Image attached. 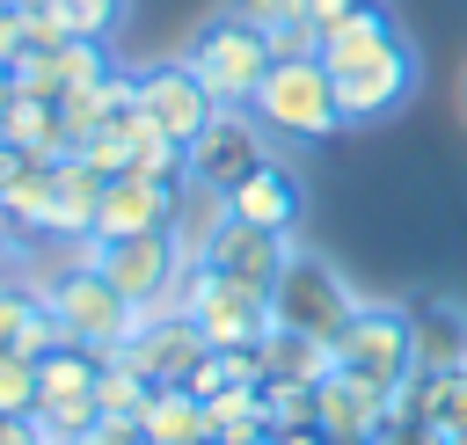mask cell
<instances>
[{
  "label": "cell",
  "mask_w": 467,
  "mask_h": 445,
  "mask_svg": "<svg viewBox=\"0 0 467 445\" xmlns=\"http://www.w3.org/2000/svg\"><path fill=\"white\" fill-rule=\"evenodd\" d=\"M182 66L204 80V95H212L219 109H248V102H255V88H263V73H270V36L219 7L212 22H197V29H190Z\"/></svg>",
  "instance_id": "1"
},
{
  "label": "cell",
  "mask_w": 467,
  "mask_h": 445,
  "mask_svg": "<svg viewBox=\"0 0 467 445\" xmlns=\"http://www.w3.org/2000/svg\"><path fill=\"white\" fill-rule=\"evenodd\" d=\"M255 124L277 131V139H328L343 131V102H336V73L314 58H270L263 88H255Z\"/></svg>",
  "instance_id": "2"
},
{
  "label": "cell",
  "mask_w": 467,
  "mask_h": 445,
  "mask_svg": "<svg viewBox=\"0 0 467 445\" xmlns=\"http://www.w3.org/2000/svg\"><path fill=\"white\" fill-rule=\"evenodd\" d=\"M358 306H365V299L343 285V270L292 241V255H285V270H277V285H270V321H277V328H299V336H314V343H336Z\"/></svg>",
  "instance_id": "3"
},
{
  "label": "cell",
  "mask_w": 467,
  "mask_h": 445,
  "mask_svg": "<svg viewBox=\"0 0 467 445\" xmlns=\"http://www.w3.org/2000/svg\"><path fill=\"white\" fill-rule=\"evenodd\" d=\"M36 292H44V306L58 314L66 343H80V350H95V357H109V350L131 336V299H124L95 263H66V270L44 277Z\"/></svg>",
  "instance_id": "4"
},
{
  "label": "cell",
  "mask_w": 467,
  "mask_h": 445,
  "mask_svg": "<svg viewBox=\"0 0 467 445\" xmlns=\"http://www.w3.org/2000/svg\"><path fill=\"white\" fill-rule=\"evenodd\" d=\"M175 306L204 328V343H212V350H255V343L270 336V292L234 285V277H219V270H204V263H190V270H182Z\"/></svg>",
  "instance_id": "5"
},
{
  "label": "cell",
  "mask_w": 467,
  "mask_h": 445,
  "mask_svg": "<svg viewBox=\"0 0 467 445\" xmlns=\"http://www.w3.org/2000/svg\"><path fill=\"white\" fill-rule=\"evenodd\" d=\"M204 350H212L204 328H197L175 299H153V306H131V336H124L109 357H124L146 387H182V379L197 372Z\"/></svg>",
  "instance_id": "6"
},
{
  "label": "cell",
  "mask_w": 467,
  "mask_h": 445,
  "mask_svg": "<svg viewBox=\"0 0 467 445\" xmlns=\"http://www.w3.org/2000/svg\"><path fill=\"white\" fill-rule=\"evenodd\" d=\"M336 350V372H358V379H372V387H401L409 372H416V336H409V306H358L350 314V328L328 343Z\"/></svg>",
  "instance_id": "7"
},
{
  "label": "cell",
  "mask_w": 467,
  "mask_h": 445,
  "mask_svg": "<svg viewBox=\"0 0 467 445\" xmlns=\"http://www.w3.org/2000/svg\"><path fill=\"white\" fill-rule=\"evenodd\" d=\"M95 241H102V233H95ZM95 270H102L131 306H153V299H175L190 255H182L175 226H168V233H124V241H102V248H95Z\"/></svg>",
  "instance_id": "8"
},
{
  "label": "cell",
  "mask_w": 467,
  "mask_h": 445,
  "mask_svg": "<svg viewBox=\"0 0 467 445\" xmlns=\"http://www.w3.org/2000/svg\"><path fill=\"white\" fill-rule=\"evenodd\" d=\"M270 160V146H263V124H255V109H219L197 139H190V190H212V197H226L241 175H255Z\"/></svg>",
  "instance_id": "9"
},
{
  "label": "cell",
  "mask_w": 467,
  "mask_h": 445,
  "mask_svg": "<svg viewBox=\"0 0 467 445\" xmlns=\"http://www.w3.org/2000/svg\"><path fill=\"white\" fill-rule=\"evenodd\" d=\"M285 255H292V233H263V226H248V219H234V212H219V226H212L204 248H197L204 270H219V277H234V285H255V292L277 285Z\"/></svg>",
  "instance_id": "10"
},
{
  "label": "cell",
  "mask_w": 467,
  "mask_h": 445,
  "mask_svg": "<svg viewBox=\"0 0 467 445\" xmlns=\"http://www.w3.org/2000/svg\"><path fill=\"white\" fill-rule=\"evenodd\" d=\"M409 95H416V44H409V36H401L394 51H379V58H365V66L336 73L343 124H379V117H394Z\"/></svg>",
  "instance_id": "11"
},
{
  "label": "cell",
  "mask_w": 467,
  "mask_h": 445,
  "mask_svg": "<svg viewBox=\"0 0 467 445\" xmlns=\"http://www.w3.org/2000/svg\"><path fill=\"white\" fill-rule=\"evenodd\" d=\"M139 109L153 117V131H168V139H182V146L219 117V102L204 95V80H197L182 58H161V66L139 73Z\"/></svg>",
  "instance_id": "12"
},
{
  "label": "cell",
  "mask_w": 467,
  "mask_h": 445,
  "mask_svg": "<svg viewBox=\"0 0 467 445\" xmlns=\"http://www.w3.org/2000/svg\"><path fill=\"white\" fill-rule=\"evenodd\" d=\"M175 212H182V190H175V182H153V175H109L102 212H95V233H102V241H124V233H168Z\"/></svg>",
  "instance_id": "13"
},
{
  "label": "cell",
  "mask_w": 467,
  "mask_h": 445,
  "mask_svg": "<svg viewBox=\"0 0 467 445\" xmlns=\"http://www.w3.org/2000/svg\"><path fill=\"white\" fill-rule=\"evenodd\" d=\"M394 423V394L358 379V372H328L314 387V430L321 438H379Z\"/></svg>",
  "instance_id": "14"
},
{
  "label": "cell",
  "mask_w": 467,
  "mask_h": 445,
  "mask_svg": "<svg viewBox=\"0 0 467 445\" xmlns=\"http://www.w3.org/2000/svg\"><path fill=\"white\" fill-rule=\"evenodd\" d=\"M394 423H423L438 438H467V365H445V372H409L394 387Z\"/></svg>",
  "instance_id": "15"
},
{
  "label": "cell",
  "mask_w": 467,
  "mask_h": 445,
  "mask_svg": "<svg viewBox=\"0 0 467 445\" xmlns=\"http://www.w3.org/2000/svg\"><path fill=\"white\" fill-rule=\"evenodd\" d=\"M226 212H234V219H248V226H263V233H292V226H299V212H306V190H299V175L270 153L255 175H241V182L226 190Z\"/></svg>",
  "instance_id": "16"
},
{
  "label": "cell",
  "mask_w": 467,
  "mask_h": 445,
  "mask_svg": "<svg viewBox=\"0 0 467 445\" xmlns=\"http://www.w3.org/2000/svg\"><path fill=\"white\" fill-rule=\"evenodd\" d=\"M131 109H139V73L117 66V73H102L95 88H73V95L58 102V131H66V146L80 153L102 124H117V117H131Z\"/></svg>",
  "instance_id": "17"
},
{
  "label": "cell",
  "mask_w": 467,
  "mask_h": 445,
  "mask_svg": "<svg viewBox=\"0 0 467 445\" xmlns=\"http://www.w3.org/2000/svg\"><path fill=\"white\" fill-rule=\"evenodd\" d=\"M401 44V22L372 0V7H358V15H343L336 29H321V66L328 73H350V66H365V58H379V51H394Z\"/></svg>",
  "instance_id": "18"
},
{
  "label": "cell",
  "mask_w": 467,
  "mask_h": 445,
  "mask_svg": "<svg viewBox=\"0 0 467 445\" xmlns=\"http://www.w3.org/2000/svg\"><path fill=\"white\" fill-rule=\"evenodd\" d=\"M102 190H109V175H95L80 153H73V160H58V190H51V233H44V241H80V233H95Z\"/></svg>",
  "instance_id": "19"
},
{
  "label": "cell",
  "mask_w": 467,
  "mask_h": 445,
  "mask_svg": "<svg viewBox=\"0 0 467 445\" xmlns=\"http://www.w3.org/2000/svg\"><path fill=\"white\" fill-rule=\"evenodd\" d=\"M409 336H416V365H423V372L467 365V306H452V299H416V306H409Z\"/></svg>",
  "instance_id": "20"
},
{
  "label": "cell",
  "mask_w": 467,
  "mask_h": 445,
  "mask_svg": "<svg viewBox=\"0 0 467 445\" xmlns=\"http://www.w3.org/2000/svg\"><path fill=\"white\" fill-rule=\"evenodd\" d=\"M51 190H58V168H51V160H29V168L0 190V226H7V241H44V233H51Z\"/></svg>",
  "instance_id": "21"
},
{
  "label": "cell",
  "mask_w": 467,
  "mask_h": 445,
  "mask_svg": "<svg viewBox=\"0 0 467 445\" xmlns=\"http://www.w3.org/2000/svg\"><path fill=\"white\" fill-rule=\"evenodd\" d=\"M139 430H146V445H212L204 401L190 387H153L146 409H139Z\"/></svg>",
  "instance_id": "22"
},
{
  "label": "cell",
  "mask_w": 467,
  "mask_h": 445,
  "mask_svg": "<svg viewBox=\"0 0 467 445\" xmlns=\"http://www.w3.org/2000/svg\"><path fill=\"white\" fill-rule=\"evenodd\" d=\"M0 139L7 146H22L29 160H73V146H66V131H58V102H36V95H15L7 102V117H0Z\"/></svg>",
  "instance_id": "23"
},
{
  "label": "cell",
  "mask_w": 467,
  "mask_h": 445,
  "mask_svg": "<svg viewBox=\"0 0 467 445\" xmlns=\"http://www.w3.org/2000/svg\"><path fill=\"white\" fill-rule=\"evenodd\" d=\"M255 357H263V379H306V387H321V379L336 372V350H328V343H314V336H299V328H277V321H270V336L255 343Z\"/></svg>",
  "instance_id": "24"
},
{
  "label": "cell",
  "mask_w": 467,
  "mask_h": 445,
  "mask_svg": "<svg viewBox=\"0 0 467 445\" xmlns=\"http://www.w3.org/2000/svg\"><path fill=\"white\" fill-rule=\"evenodd\" d=\"M95 372H102V357H95V350L58 343L51 357H36V401H73V394H95Z\"/></svg>",
  "instance_id": "25"
},
{
  "label": "cell",
  "mask_w": 467,
  "mask_h": 445,
  "mask_svg": "<svg viewBox=\"0 0 467 445\" xmlns=\"http://www.w3.org/2000/svg\"><path fill=\"white\" fill-rule=\"evenodd\" d=\"M204 423H212V438H263L270 423H263V387H226V394H212L204 401Z\"/></svg>",
  "instance_id": "26"
},
{
  "label": "cell",
  "mask_w": 467,
  "mask_h": 445,
  "mask_svg": "<svg viewBox=\"0 0 467 445\" xmlns=\"http://www.w3.org/2000/svg\"><path fill=\"white\" fill-rule=\"evenodd\" d=\"M95 416H102V409H95V394H73V401H36V409H29V423H36V438H44V445H80V438L95 430Z\"/></svg>",
  "instance_id": "27"
},
{
  "label": "cell",
  "mask_w": 467,
  "mask_h": 445,
  "mask_svg": "<svg viewBox=\"0 0 467 445\" xmlns=\"http://www.w3.org/2000/svg\"><path fill=\"white\" fill-rule=\"evenodd\" d=\"M146 379L124 365V357H102V372H95V409L102 416H124V423H139V409H146Z\"/></svg>",
  "instance_id": "28"
},
{
  "label": "cell",
  "mask_w": 467,
  "mask_h": 445,
  "mask_svg": "<svg viewBox=\"0 0 467 445\" xmlns=\"http://www.w3.org/2000/svg\"><path fill=\"white\" fill-rule=\"evenodd\" d=\"M263 423L277 430H314V387L306 379H263Z\"/></svg>",
  "instance_id": "29"
},
{
  "label": "cell",
  "mask_w": 467,
  "mask_h": 445,
  "mask_svg": "<svg viewBox=\"0 0 467 445\" xmlns=\"http://www.w3.org/2000/svg\"><path fill=\"white\" fill-rule=\"evenodd\" d=\"M102 73H117L102 36H66V44H58V80H66V95H73V88H95Z\"/></svg>",
  "instance_id": "30"
},
{
  "label": "cell",
  "mask_w": 467,
  "mask_h": 445,
  "mask_svg": "<svg viewBox=\"0 0 467 445\" xmlns=\"http://www.w3.org/2000/svg\"><path fill=\"white\" fill-rule=\"evenodd\" d=\"M7 80H15V95H36V102H66V80H58V51H22L15 66H7Z\"/></svg>",
  "instance_id": "31"
},
{
  "label": "cell",
  "mask_w": 467,
  "mask_h": 445,
  "mask_svg": "<svg viewBox=\"0 0 467 445\" xmlns=\"http://www.w3.org/2000/svg\"><path fill=\"white\" fill-rule=\"evenodd\" d=\"M36 409V357L0 350V416H29Z\"/></svg>",
  "instance_id": "32"
},
{
  "label": "cell",
  "mask_w": 467,
  "mask_h": 445,
  "mask_svg": "<svg viewBox=\"0 0 467 445\" xmlns=\"http://www.w3.org/2000/svg\"><path fill=\"white\" fill-rule=\"evenodd\" d=\"M22 22H29V44H36V51H58V44L73 36L66 0H36V7H22Z\"/></svg>",
  "instance_id": "33"
},
{
  "label": "cell",
  "mask_w": 467,
  "mask_h": 445,
  "mask_svg": "<svg viewBox=\"0 0 467 445\" xmlns=\"http://www.w3.org/2000/svg\"><path fill=\"white\" fill-rule=\"evenodd\" d=\"M226 15H241L248 29H285V22H306V0H226Z\"/></svg>",
  "instance_id": "34"
},
{
  "label": "cell",
  "mask_w": 467,
  "mask_h": 445,
  "mask_svg": "<svg viewBox=\"0 0 467 445\" xmlns=\"http://www.w3.org/2000/svg\"><path fill=\"white\" fill-rule=\"evenodd\" d=\"M124 7H131V0H66L73 36H102V44H109V29L124 22Z\"/></svg>",
  "instance_id": "35"
},
{
  "label": "cell",
  "mask_w": 467,
  "mask_h": 445,
  "mask_svg": "<svg viewBox=\"0 0 467 445\" xmlns=\"http://www.w3.org/2000/svg\"><path fill=\"white\" fill-rule=\"evenodd\" d=\"M22 51H29V22H22V7L0 0V66H15Z\"/></svg>",
  "instance_id": "36"
},
{
  "label": "cell",
  "mask_w": 467,
  "mask_h": 445,
  "mask_svg": "<svg viewBox=\"0 0 467 445\" xmlns=\"http://www.w3.org/2000/svg\"><path fill=\"white\" fill-rule=\"evenodd\" d=\"M80 445H146V430L124 423V416H95V430H88Z\"/></svg>",
  "instance_id": "37"
},
{
  "label": "cell",
  "mask_w": 467,
  "mask_h": 445,
  "mask_svg": "<svg viewBox=\"0 0 467 445\" xmlns=\"http://www.w3.org/2000/svg\"><path fill=\"white\" fill-rule=\"evenodd\" d=\"M358 7H372V0H306V22H314V29H336V22L358 15Z\"/></svg>",
  "instance_id": "38"
},
{
  "label": "cell",
  "mask_w": 467,
  "mask_h": 445,
  "mask_svg": "<svg viewBox=\"0 0 467 445\" xmlns=\"http://www.w3.org/2000/svg\"><path fill=\"white\" fill-rule=\"evenodd\" d=\"M0 445H44L29 416H0Z\"/></svg>",
  "instance_id": "39"
},
{
  "label": "cell",
  "mask_w": 467,
  "mask_h": 445,
  "mask_svg": "<svg viewBox=\"0 0 467 445\" xmlns=\"http://www.w3.org/2000/svg\"><path fill=\"white\" fill-rule=\"evenodd\" d=\"M22 168H29V153H22V146H7V139H0V190H7V182H15V175H22Z\"/></svg>",
  "instance_id": "40"
},
{
  "label": "cell",
  "mask_w": 467,
  "mask_h": 445,
  "mask_svg": "<svg viewBox=\"0 0 467 445\" xmlns=\"http://www.w3.org/2000/svg\"><path fill=\"white\" fill-rule=\"evenodd\" d=\"M270 445H328V438H321V430H277Z\"/></svg>",
  "instance_id": "41"
},
{
  "label": "cell",
  "mask_w": 467,
  "mask_h": 445,
  "mask_svg": "<svg viewBox=\"0 0 467 445\" xmlns=\"http://www.w3.org/2000/svg\"><path fill=\"white\" fill-rule=\"evenodd\" d=\"M7 102H15V80H7V66H0V117H7Z\"/></svg>",
  "instance_id": "42"
},
{
  "label": "cell",
  "mask_w": 467,
  "mask_h": 445,
  "mask_svg": "<svg viewBox=\"0 0 467 445\" xmlns=\"http://www.w3.org/2000/svg\"><path fill=\"white\" fill-rule=\"evenodd\" d=\"M212 445H270V430L263 438H212Z\"/></svg>",
  "instance_id": "43"
},
{
  "label": "cell",
  "mask_w": 467,
  "mask_h": 445,
  "mask_svg": "<svg viewBox=\"0 0 467 445\" xmlns=\"http://www.w3.org/2000/svg\"><path fill=\"white\" fill-rule=\"evenodd\" d=\"M7 7H36V0H7Z\"/></svg>",
  "instance_id": "44"
},
{
  "label": "cell",
  "mask_w": 467,
  "mask_h": 445,
  "mask_svg": "<svg viewBox=\"0 0 467 445\" xmlns=\"http://www.w3.org/2000/svg\"><path fill=\"white\" fill-rule=\"evenodd\" d=\"M0 248H15V241H7V226H0Z\"/></svg>",
  "instance_id": "45"
},
{
  "label": "cell",
  "mask_w": 467,
  "mask_h": 445,
  "mask_svg": "<svg viewBox=\"0 0 467 445\" xmlns=\"http://www.w3.org/2000/svg\"><path fill=\"white\" fill-rule=\"evenodd\" d=\"M460 109H467V88H460Z\"/></svg>",
  "instance_id": "46"
}]
</instances>
